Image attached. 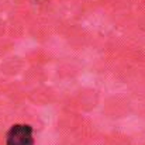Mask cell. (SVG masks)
I'll list each match as a JSON object with an SVG mask.
<instances>
[{
  "mask_svg": "<svg viewBox=\"0 0 145 145\" xmlns=\"http://www.w3.org/2000/svg\"><path fill=\"white\" fill-rule=\"evenodd\" d=\"M6 145H34L31 125L14 124L6 135Z\"/></svg>",
  "mask_w": 145,
  "mask_h": 145,
  "instance_id": "cell-1",
  "label": "cell"
}]
</instances>
